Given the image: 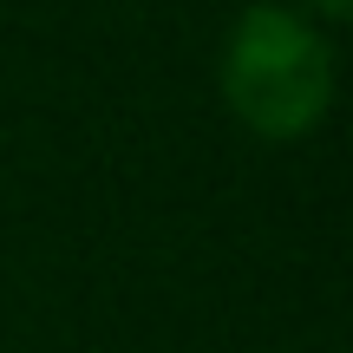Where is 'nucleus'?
Here are the masks:
<instances>
[{"label": "nucleus", "instance_id": "1", "mask_svg": "<svg viewBox=\"0 0 353 353\" xmlns=\"http://www.w3.org/2000/svg\"><path fill=\"white\" fill-rule=\"evenodd\" d=\"M334 85H341L334 33L314 26L301 7L249 0L229 20L223 59H216V92H223V112L249 138L262 144L314 138L321 118L334 112Z\"/></svg>", "mask_w": 353, "mask_h": 353}, {"label": "nucleus", "instance_id": "2", "mask_svg": "<svg viewBox=\"0 0 353 353\" xmlns=\"http://www.w3.org/2000/svg\"><path fill=\"white\" fill-rule=\"evenodd\" d=\"M288 7H301L314 26H327V33H334V26L347 20V7H353V0H288Z\"/></svg>", "mask_w": 353, "mask_h": 353}]
</instances>
